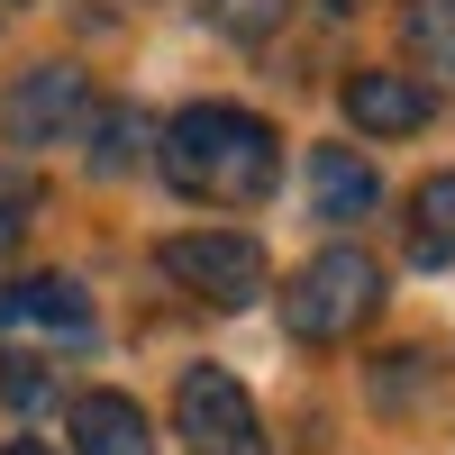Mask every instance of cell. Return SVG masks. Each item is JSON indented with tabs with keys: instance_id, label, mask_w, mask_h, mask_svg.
Returning <instances> with one entry per match:
<instances>
[{
	"instance_id": "6da1fadb",
	"label": "cell",
	"mask_w": 455,
	"mask_h": 455,
	"mask_svg": "<svg viewBox=\"0 0 455 455\" xmlns=\"http://www.w3.org/2000/svg\"><path fill=\"white\" fill-rule=\"evenodd\" d=\"M164 182L182 201H210V210H255L264 192H274V173H283V137L255 119V109L237 100H192V109H173V128H164Z\"/></svg>"
},
{
	"instance_id": "7a4b0ae2",
	"label": "cell",
	"mask_w": 455,
	"mask_h": 455,
	"mask_svg": "<svg viewBox=\"0 0 455 455\" xmlns=\"http://www.w3.org/2000/svg\"><path fill=\"white\" fill-rule=\"evenodd\" d=\"M373 310H383V264L364 246H328V255H310L283 283V328L300 347H337V337H355Z\"/></svg>"
},
{
	"instance_id": "3957f363",
	"label": "cell",
	"mask_w": 455,
	"mask_h": 455,
	"mask_svg": "<svg viewBox=\"0 0 455 455\" xmlns=\"http://www.w3.org/2000/svg\"><path fill=\"white\" fill-rule=\"evenodd\" d=\"M156 264L192 300H210V310H246V300L274 291V264H264V246L246 237V228H192V237H164Z\"/></svg>"
},
{
	"instance_id": "277c9868",
	"label": "cell",
	"mask_w": 455,
	"mask_h": 455,
	"mask_svg": "<svg viewBox=\"0 0 455 455\" xmlns=\"http://www.w3.org/2000/svg\"><path fill=\"white\" fill-rule=\"evenodd\" d=\"M173 419H182V446H192V455H274V446H264L255 401H246V383H237V373H219V364H192V373H182Z\"/></svg>"
},
{
	"instance_id": "5b68a950",
	"label": "cell",
	"mask_w": 455,
	"mask_h": 455,
	"mask_svg": "<svg viewBox=\"0 0 455 455\" xmlns=\"http://www.w3.org/2000/svg\"><path fill=\"white\" fill-rule=\"evenodd\" d=\"M83 119H92V73H73V64H28L19 83L0 92L10 146H64Z\"/></svg>"
},
{
	"instance_id": "8992f818",
	"label": "cell",
	"mask_w": 455,
	"mask_h": 455,
	"mask_svg": "<svg viewBox=\"0 0 455 455\" xmlns=\"http://www.w3.org/2000/svg\"><path fill=\"white\" fill-rule=\"evenodd\" d=\"M337 100H347V119L364 137H410V128H428V109H437V92L419 73H347Z\"/></svg>"
},
{
	"instance_id": "52a82bcc",
	"label": "cell",
	"mask_w": 455,
	"mask_h": 455,
	"mask_svg": "<svg viewBox=\"0 0 455 455\" xmlns=\"http://www.w3.org/2000/svg\"><path fill=\"white\" fill-rule=\"evenodd\" d=\"M64 428H73V455H156V428L128 392H83Z\"/></svg>"
},
{
	"instance_id": "ba28073f",
	"label": "cell",
	"mask_w": 455,
	"mask_h": 455,
	"mask_svg": "<svg viewBox=\"0 0 455 455\" xmlns=\"http://www.w3.org/2000/svg\"><path fill=\"white\" fill-rule=\"evenodd\" d=\"M0 328H55V337H92V300L64 274H28L0 291Z\"/></svg>"
},
{
	"instance_id": "9c48e42d",
	"label": "cell",
	"mask_w": 455,
	"mask_h": 455,
	"mask_svg": "<svg viewBox=\"0 0 455 455\" xmlns=\"http://www.w3.org/2000/svg\"><path fill=\"white\" fill-rule=\"evenodd\" d=\"M373 201H383V173H373L355 146H319V156H310V210H319L328 228L364 219Z\"/></svg>"
},
{
	"instance_id": "30bf717a",
	"label": "cell",
	"mask_w": 455,
	"mask_h": 455,
	"mask_svg": "<svg viewBox=\"0 0 455 455\" xmlns=\"http://www.w3.org/2000/svg\"><path fill=\"white\" fill-rule=\"evenodd\" d=\"M410 255L455 264V173H428L419 192H410Z\"/></svg>"
},
{
	"instance_id": "8fae6325",
	"label": "cell",
	"mask_w": 455,
	"mask_h": 455,
	"mask_svg": "<svg viewBox=\"0 0 455 455\" xmlns=\"http://www.w3.org/2000/svg\"><path fill=\"white\" fill-rule=\"evenodd\" d=\"M401 46L419 55L437 83H455V0H401Z\"/></svg>"
},
{
	"instance_id": "7c38bea8",
	"label": "cell",
	"mask_w": 455,
	"mask_h": 455,
	"mask_svg": "<svg viewBox=\"0 0 455 455\" xmlns=\"http://www.w3.org/2000/svg\"><path fill=\"white\" fill-rule=\"evenodd\" d=\"M210 19H219L228 36H246V46H255V36L283 28V0H210Z\"/></svg>"
},
{
	"instance_id": "4fadbf2b",
	"label": "cell",
	"mask_w": 455,
	"mask_h": 455,
	"mask_svg": "<svg viewBox=\"0 0 455 455\" xmlns=\"http://www.w3.org/2000/svg\"><path fill=\"white\" fill-rule=\"evenodd\" d=\"M128 146H146V128L128 119V109H109V119H100V156H92V164H100V173H128Z\"/></svg>"
},
{
	"instance_id": "5bb4252c",
	"label": "cell",
	"mask_w": 455,
	"mask_h": 455,
	"mask_svg": "<svg viewBox=\"0 0 455 455\" xmlns=\"http://www.w3.org/2000/svg\"><path fill=\"white\" fill-rule=\"evenodd\" d=\"M0 392H10V401H19V410H28V401H46V392H55V383H46V373H36V364H28V355H0Z\"/></svg>"
},
{
	"instance_id": "9a60e30c",
	"label": "cell",
	"mask_w": 455,
	"mask_h": 455,
	"mask_svg": "<svg viewBox=\"0 0 455 455\" xmlns=\"http://www.w3.org/2000/svg\"><path fill=\"white\" fill-rule=\"evenodd\" d=\"M10 237H19V201H0V255H10Z\"/></svg>"
},
{
	"instance_id": "2e32d148",
	"label": "cell",
	"mask_w": 455,
	"mask_h": 455,
	"mask_svg": "<svg viewBox=\"0 0 455 455\" xmlns=\"http://www.w3.org/2000/svg\"><path fill=\"white\" fill-rule=\"evenodd\" d=\"M0 455H55V446H36V437H10V446H0Z\"/></svg>"
},
{
	"instance_id": "e0dca14e",
	"label": "cell",
	"mask_w": 455,
	"mask_h": 455,
	"mask_svg": "<svg viewBox=\"0 0 455 455\" xmlns=\"http://www.w3.org/2000/svg\"><path fill=\"white\" fill-rule=\"evenodd\" d=\"M328 10H355V0H328Z\"/></svg>"
}]
</instances>
